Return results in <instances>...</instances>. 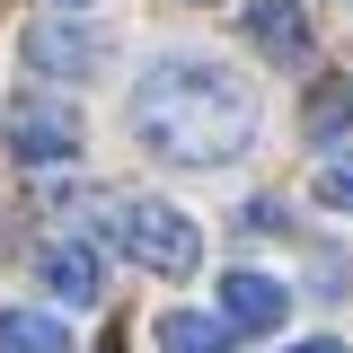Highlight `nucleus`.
<instances>
[{"instance_id":"1","label":"nucleus","mask_w":353,"mask_h":353,"mask_svg":"<svg viewBox=\"0 0 353 353\" xmlns=\"http://www.w3.org/2000/svg\"><path fill=\"white\" fill-rule=\"evenodd\" d=\"M132 141L150 159H168V168H230L256 141V88L239 80L230 62L168 53L132 88Z\"/></svg>"},{"instance_id":"2","label":"nucleus","mask_w":353,"mask_h":353,"mask_svg":"<svg viewBox=\"0 0 353 353\" xmlns=\"http://www.w3.org/2000/svg\"><path fill=\"white\" fill-rule=\"evenodd\" d=\"M124 248L150 274H168V283H185L194 265H203V230L176 212V203H124Z\"/></svg>"},{"instance_id":"3","label":"nucleus","mask_w":353,"mask_h":353,"mask_svg":"<svg viewBox=\"0 0 353 353\" xmlns=\"http://www.w3.org/2000/svg\"><path fill=\"white\" fill-rule=\"evenodd\" d=\"M9 150L18 159H71L80 150V106H62V97H18L9 106Z\"/></svg>"},{"instance_id":"4","label":"nucleus","mask_w":353,"mask_h":353,"mask_svg":"<svg viewBox=\"0 0 353 353\" xmlns=\"http://www.w3.org/2000/svg\"><path fill=\"white\" fill-rule=\"evenodd\" d=\"M283 309H292V292H283L274 274H256V265H230V274H221V327H230V336H274Z\"/></svg>"},{"instance_id":"5","label":"nucleus","mask_w":353,"mask_h":353,"mask_svg":"<svg viewBox=\"0 0 353 353\" xmlns=\"http://www.w3.org/2000/svg\"><path fill=\"white\" fill-rule=\"evenodd\" d=\"M27 62L53 71V80H88L97 62H106V44L88 36V27H62V18H36L27 27Z\"/></svg>"},{"instance_id":"6","label":"nucleus","mask_w":353,"mask_h":353,"mask_svg":"<svg viewBox=\"0 0 353 353\" xmlns=\"http://www.w3.org/2000/svg\"><path fill=\"white\" fill-rule=\"evenodd\" d=\"M248 36H256L274 62H309V18L292 0H256V9H248Z\"/></svg>"},{"instance_id":"7","label":"nucleus","mask_w":353,"mask_h":353,"mask_svg":"<svg viewBox=\"0 0 353 353\" xmlns=\"http://www.w3.org/2000/svg\"><path fill=\"white\" fill-rule=\"evenodd\" d=\"M0 353H71V318H53V309H0Z\"/></svg>"},{"instance_id":"8","label":"nucleus","mask_w":353,"mask_h":353,"mask_svg":"<svg viewBox=\"0 0 353 353\" xmlns=\"http://www.w3.org/2000/svg\"><path fill=\"white\" fill-rule=\"evenodd\" d=\"M44 283H53L71 309H88L97 292H106V274H97V256H88L80 239H71V248H44Z\"/></svg>"},{"instance_id":"9","label":"nucleus","mask_w":353,"mask_h":353,"mask_svg":"<svg viewBox=\"0 0 353 353\" xmlns=\"http://www.w3.org/2000/svg\"><path fill=\"white\" fill-rule=\"evenodd\" d=\"M159 353H239V336L212 327L203 309H168V318H159Z\"/></svg>"},{"instance_id":"10","label":"nucleus","mask_w":353,"mask_h":353,"mask_svg":"<svg viewBox=\"0 0 353 353\" xmlns=\"http://www.w3.org/2000/svg\"><path fill=\"white\" fill-rule=\"evenodd\" d=\"M345 124H353V80L336 71V80H318V88H309V106H301V132H309V141H336Z\"/></svg>"},{"instance_id":"11","label":"nucleus","mask_w":353,"mask_h":353,"mask_svg":"<svg viewBox=\"0 0 353 353\" xmlns=\"http://www.w3.org/2000/svg\"><path fill=\"white\" fill-rule=\"evenodd\" d=\"M318 203L353 212V159H327V168H318Z\"/></svg>"},{"instance_id":"12","label":"nucleus","mask_w":353,"mask_h":353,"mask_svg":"<svg viewBox=\"0 0 353 353\" xmlns=\"http://www.w3.org/2000/svg\"><path fill=\"white\" fill-rule=\"evenodd\" d=\"M292 353H353L345 336H309V345H292Z\"/></svg>"},{"instance_id":"13","label":"nucleus","mask_w":353,"mask_h":353,"mask_svg":"<svg viewBox=\"0 0 353 353\" xmlns=\"http://www.w3.org/2000/svg\"><path fill=\"white\" fill-rule=\"evenodd\" d=\"M62 9H88V0H62Z\"/></svg>"}]
</instances>
